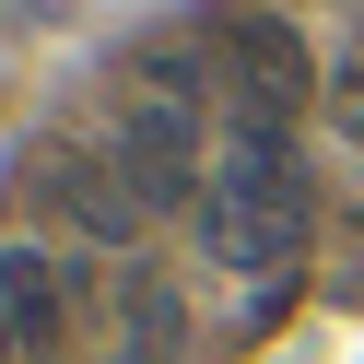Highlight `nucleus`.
<instances>
[{"label":"nucleus","mask_w":364,"mask_h":364,"mask_svg":"<svg viewBox=\"0 0 364 364\" xmlns=\"http://www.w3.org/2000/svg\"><path fill=\"white\" fill-rule=\"evenodd\" d=\"M188 223H200V259L282 270L294 247H306V165H294V141H282V129H235Z\"/></svg>","instance_id":"obj_1"},{"label":"nucleus","mask_w":364,"mask_h":364,"mask_svg":"<svg viewBox=\"0 0 364 364\" xmlns=\"http://www.w3.org/2000/svg\"><path fill=\"white\" fill-rule=\"evenodd\" d=\"M212 82H223V106L247 129H294L306 95H317V59H306V36L282 12H223L212 24Z\"/></svg>","instance_id":"obj_2"},{"label":"nucleus","mask_w":364,"mask_h":364,"mask_svg":"<svg viewBox=\"0 0 364 364\" xmlns=\"http://www.w3.org/2000/svg\"><path fill=\"white\" fill-rule=\"evenodd\" d=\"M106 141H118L129 188H141L153 212H200L212 176H200V95H188V82H165V71L141 59V95H129V118L106 129Z\"/></svg>","instance_id":"obj_3"},{"label":"nucleus","mask_w":364,"mask_h":364,"mask_svg":"<svg viewBox=\"0 0 364 364\" xmlns=\"http://www.w3.org/2000/svg\"><path fill=\"white\" fill-rule=\"evenodd\" d=\"M36 200H48L71 235H95V247H129L153 223V200L129 188L118 141H48V153H36Z\"/></svg>","instance_id":"obj_4"},{"label":"nucleus","mask_w":364,"mask_h":364,"mask_svg":"<svg viewBox=\"0 0 364 364\" xmlns=\"http://www.w3.org/2000/svg\"><path fill=\"white\" fill-rule=\"evenodd\" d=\"M59 341H71V270L36 259V247H0V353L48 364Z\"/></svg>","instance_id":"obj_5"},{"label":"nucleus","mask_w":364,"mask_h":364,"mask_svg":"<svg viewBox=\"0 0 364 364\" xmlns=\"http://www.w3.org/2000/svg\"><path fill=\"white\" fill-rule=\"evenodd\" d=\"M129 364H176V294L165 282L129 294Z\"/></svg>","instance_id":"obj_6"},{"label":"nucleus","mask_w":364,"mask_h":364,"mask_svg":"<svg viewBox=\"0 0 364 364\" xmlns=\"http://www.w3.org/2000/svg\"><path fill=\"white\" fill-rule=\"evenodd\" d=\"M341 118H353V129H364V82H353V95H341Z\"/></svg>","instance_id":"obj_7"}]
</instances>
